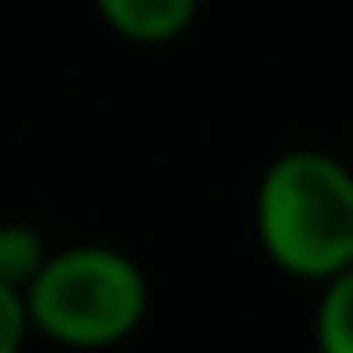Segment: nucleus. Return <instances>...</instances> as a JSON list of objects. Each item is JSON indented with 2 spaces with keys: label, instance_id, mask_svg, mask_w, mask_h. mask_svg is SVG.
Returning <instances> with one entry per match:
<instances>
[{
  "label": "nucleus",
  "instance_id": "1",
  "mask_svg": "<svg viewBox=\"0 0 353 353\" xmlns=\"http://www.w3.org/2000/svg\"><path fill=\"white\" fill-rule=\"evenodd\" d=\"M252 232L261 256L305 285H324L353 266V165L319 145L281 150L252 194Z\"/></svg>",
  "mask_w": 353,
  "mask_h": 353
},
{
  "label": "nucleus",
  "instance_id": "2",
  "mask_svg": "<svg viewBox=\"0 0 353 353\" xmlns=\"http://www.w3.org/2000/svg\"><path fill=\"white\" fill-rule=\"evenodd\" d=\"M20 295H25L30 334L73 353L117 348L150 314V281L141 261L112 242L54 247L39 276Z\"/></svg>",
  "mask_w": 353,
  "mask_h": 353
},
{
  "label": "nucleus",
  "instance_id": "3",
  "mask_svg": "<svg viewBox=\"0 0 353 353\" xmlns=\"http://www.w3.org/2000/svg\"><path fill=\"white\" fill-rule=\"evenodd\" d=\"M92 10L117 39L136 49H160L199 20L203 0H92Z\"/></svg>",
  "mask_w": 353,
  "mask_h": 353
},
{
  "label": "nucleus",
  "instance_id": "4",
  "mask_svg": "<svg viewBox=\"0 0 353 353\" xmlns=\"http://www.w3.org/2000/svg\"><path fill=\"white\" fill-rule=\"evenodd\" d=\"M310 334H314V353H353V266L319 285Z\"/></svg>",
  "mask_w": 353,
  "mask_h": 353
},
{
  "label": "nucleus",
  "instance_id": "5",
  "mask_svg": "<svg viewBox=\"0 0 353 353\" xmlns=\"http://www.w3.org/2000/svg\"><path fill=\"white\" fill-rule=\"evenodd\" d=\"M49 252L54 247L44 242L39 228H30V223H0V285L25 290L39 276V266H44Z\"/></svg>",
  "mask_w": 353,
  "mask_h": 353
},
{
  "label": "nucleus",
  "instance_id": "6",
  "mask_svg": "<svg viewBox=\"0 0 353 353\" xmlns=\"http://www.w3.org/2000/svg\"><path fill=\"white\" fill-rule=\"evenodd\" d=\"M30 343V314H25V295L0 285V353H25Z\"/></svg>",
  "mask_w": 353,
  "mask_h": 353
}]
</instances>
